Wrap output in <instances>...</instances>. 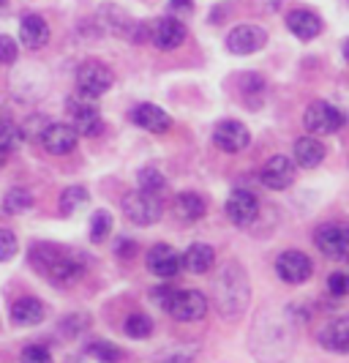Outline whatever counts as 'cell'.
Wrapping results in <instances>:
<instances>
[{
  "label": "cell",
  "mask_w": 349,
  "mask_h": 363,
  "mask_svg": "<svg viewBox=\"0 0 349 363\" xmlns=\"http://www.w3.org/2000/svg\"><path fill=\"white\" fill-rule=\"evenodd\" d=\"M219 309L224 317H240L246 303H248V287H246V276L240 268H227L219 279Z\"/></svg>",
  "instance_id": "obj_1"
},
{
  "label": "cell",
  "mask_w": 349,
  "mask_h": 363,
  "mask_svg": "<svg viewBox=\"0 0 349 363\" xmlns=\"http://www.w3.org/2000/svg\"><path fill=\"white\" fill-rule=\"evenodd\" d=\"M123 213L134 224L150 227V224H156L161 218V200H159V194H150V191L137 189V191H129L123 197Z\"/></svg>",
  "instance_id": "obj_2"
},
{
  "label": "cell",
  "mask_w": 349,
  "mask_h": 363,
  "mask_svg": "<svg viewBox=\"0 0 349 363\" xmlns=\"http://www.w3.org/2000/svg\"><path fill=\"white\" fill-rule=\"evenodd\" d=\"M344 123H347V115L333 104H328V101H311L306 115H303V126L311 134H333Z\"/></svg>",
  "instance_id": "obj_3"
},
{
  "label": "cell",
  "mask_w": 349,
  "mask_h": 363,
  "mask_svg": "<svg viewBox=\"0 0 349 363\" xmlns=\"http://www.w3.org/2000/svg\"><path fill=\"white\" fill-rule=\"evenodd\" d=\"M112 82H115L112 72L104 63H96V60L82 63L79 72H76V88H79V93H82L85 99H98V96H104V93L112 88Z\"/></svg>",
  "instance_id": "obj_4"
},
{
  "label": "cell",
  "mask_w": 349,
  "mask_h": 363,
  "mask_svg": "<svg viewBox=\"0 0 349 363\" xmlns=\"http://www.w3.org/2000/svg\"><path fill=\"white\" fill-rule=\"evenodd\" d=\"M169 314L178 323H197L207 314V298L197 290H175L172 303H169Z\"/></svg>",
  "instance_id": "obj_5"
},
{
  "label": "cell",
  "mask_w": 349,
  "mask_h": 363,
  "mask_svg": "<svg viewBox=\"0 0 349 363\" xmlns=\"http://www.w3.org/2000/svg\"><path fill=\"white\" fill-rule=\"evenodd\" d=\"M314 243L322 255L333 259H344L349 257V227L347 224H322L314 233Z\"/></svg>",
  "instance_id": "obj_6"
},
{
  "label": "cell",
  "mask_w": 349,
  "mask_h": 363,
  "mask_svg": "<svg viewBox=\"0 0 349 363\" xmlns=\"http://www.w3.org/2000/svg\"><path fill=\"white\" fill-rule=\"evenodd\" d=\"M69 118H71V126L76 134H85V137H96L104 131V121L98 115V109L91 104V99H76L69 101Z\"/></svg>",
  "instance_id": "obj_7"
},
{
  "label": "cell",
  "mask_w": 349,
  "mask_h": 363,
  "mask_svg": "<svg viewBox=\"0 0 349 363\" xmlns=\"http://www.w3.org/2000/svg\"><path fill=\"white\" fill-rule=\"evenodd\" d=\"M224 211H227V218H229L235 227H248V224L259 216L257 194H254V191H246V189H238V191L229 194Z\"/></svg>",
  "instance_id": "obj_8"
},
{
  "label": "cell",
  "mask_w": 349,
  "mask_h": 363,
  "mask_svg": "<svg viewBox=\"0 0 349 363\" xmlns=\"http://www.w3.org/2000/svg\"><path fill=\"white\" fill-rule=\"evenodd\" d=\"M276 273L287 284H303L306 279H311L314 265H311V259H309V255H303V252H297V249H290V252L278 255Z\"/></svg>",
  "instance_id": "obj_9"
},
{
  "label": "cell",
  "mask_w": 349,
  "mask_h": 363,
  "mask_svg": "<svg viewBox=\"0 0 349 363\" xmlns=\"http://www.w3.org/2000/svg\"><path fill=\"white\" fill-rule=\"evenodd\" d=\"M150 41H153L159 50L172 52V50H178L185 41V25L175 17L153 19V22H150Z\"/></svg>",
  "instance_id": "obj_10"
},
{
  "label": "cell",
  "mask_w": 349,
  "mask_h": 363,
  "mask_svg": "<svg viewBox=\"0 0 349 363\" xmlns=\"http://www.w3.org/2000/svg\"><path fill=\"white\" fill-rule=\"evenodd\" d=\"M268 44V33L259 25H238L229 36H227V50L232 55H251L259 52Z\"/></svg>",
  "instance_id": "obj_11"
},
{
  "label": "cell",
  "mask_w": 349,
  "mask_h": 363,
  "mask_svg": "<svg viewBox=\"0 0 349 363\" xmlns=\"http://www.w3.org/2000/svg\"><path fill=\"white\" fill-rule=\"evenodd\" d=\"M213 143L224 153H240V150L248 147L251 134H248V128L243 126L240 121H221L219 126L213 128Z\"/></svg>",
  "instance_id": "obj_12"
},
{
  "label": "cell",
  "mask_w": 349,
  "mask_h": 363,
  "mask_svg": "<svg viewBox=\"0 0 349 363\" xmlns=\"http://www.w3.org/2000/svg\"><path fill=\"white\" fill-rule=\"evenodd\" d=\"M145 262H147V271L153 273V276H159V279H172V276H178L181 268H183L181 255H178L172 246H166V243L153 246V249L147 252Z\"/></svg>",
  "instance_id": "obj_13"
},
{
  "label": "cell",
  "mask_w": 349,
  "mask_h": 363,
  "mask_svg": "<svg viewBox=\"0 0 349 363\" xmlns=\"http://www.w3.org/2000/svg\"><path fill=\"white\" fill-rule=\"evenodd\" d=\"M259 181L265 183L268 189L273 191H281V189H290L294 183V162L287 159V156H273L268 159L262 172H259Z\"/></svg>",
  "instance_id": "obj_14"
},
{
  "label": "cell",
  "mask_w": 349,
  "mask_h": 363,
  "mask_svg": "<svg viewBox=\"0 0 349 363\" xmlns=\"http://www.w3.org/2000/svg\"><path fill=\"white\" fill-rule=\"evenodd\" d=\"M76 131L69 123H50L41 134V145L47 153H55V156H63V153H71L76 147Z\"/></svg>",
  "instance_id": "obj_15"
},
{
  "label": "cell",
  "mask_w": 349,
  "mask_h": 363,
  "mask_svg": "<svg viewBox=\"0 0 349 363\" xmlns=\"http://www.w3.org/2000/svg\"><path fill=\"white\" fill-rule=\"evenodd\" d=\"M131 123H137V126L145 128V131H153V134H164L172 126V118L161 107L145 101V104H137V107L131 109Z\"/></svg>",
  "instance_id": "obj_16"
},
{
  "label": "cell",
  "mask_w": 349,
  "mask_h": 363,
  "mask_svg": "<svg viewBox=\"0 0 349 363\" xmlns=\"http://www.w3.org/2000/svg\"><path fill=\"white\" fill-rule=\"evenodd\" d=\"M19 41L28 50H41L50 41V25L44 22V17L38 14H25L19 22Z\"/></svg>",
  "instance_id": "obj_17"
},
{
  "label": "cell",
  "mask_w": 349,
  "mask_h": 363,
  "mask_svg": "<svg viewBox=\"0 0 349 363\" xmlns=\"http://www.w3.org/2000/svg\"><path fill=\"white\" fill-rule=\"evenodd\" d=\"M319 345L331 352L349 355V317H338L319 330Z\"/></svg>",
  "instance_id": "obj_18"
},
{
  "label": "cell",
  "mask_w": 349,
  "mask_h": 363,
  "mask_svg": "<svg viewBox=\"0 0 349 363\" xmlns=\"http://www.w3.org/2000/svg\"><path fill=\"white\" fill-rule=\"evenodd\" d=\"M287 28L300 41H311V38H316L322 33V19L316 17L314 11H309V9H294V11H290V17H287Z\"/></svg>",
  "instance_id": "obj_19"
},
{
  "label": "cell",
  "mask_w": 349,
  "mask_h": 363,
  "mask_svg": "<svg viewBox=\"0 0 349 363\" xmlns=\"http://www.w3.org/2000/svg\"><path fill=\"white\" fill-rule=\"evenodd\" d=\"M181 262L188 273H207L216 262V252L207 246V243H194L185 249V255H181Z\"/></svg>",
  "instance_id": "obj_20"
},
{
  "label": "cell",
  "mask_w": 349,
  "mask_h": 363,
  "mask_svg": "<svg viewBox=\"0 0 349 363\" xmlns=\"http://www.w3.org/2000/svg\"><path fill=\"white\" fill-rule=\"evenodd\" d=\"M294 162L300 164V167H306V169H314V167H319V164L325 162V145L316 140V137H300L297 143H294Z\"/></svg>",
  "instance_id": "obj_21"
},
{
  "label": "cell",
  "mask_w": 349,
  "mask_h": 363,
  "mask_svg": "<svg viewBox=\"0 0 349 363\" xmlns=\"http://www.w3.org/2000/svg\"><path fill=\"white\" fill-rule=\"evenodd\" d=\"M44 320V303L36 298H19L11 306V323L14 325H38Z\"/></svg>",
  "instance_id": "obj_22"
},
{
  "label": "cell",
  "mask_w": 349,
  "mask_h": 363,
  "mask_svg": "<svg viewBox=\"0 0 349 363\" xmlns=\"http://www.w3.org/2000/svg\"><path fill=\"white\" fill-rule=\"evenodd\" d=\"M175 216L183 221H197L205 216V200L197 191H183L175 197Z\"/></svg>",
  "instance_id": "obj_23"
},
{
  "label": "cell",
  "mask_w": 349,
  "mask_h": 363,
  "mask_svg": "<svg viewBox=\"0 0 349 363\" xmlns=\"http://www.w3.org/2000/svg\"><path fill=\"white\" fill-rule=\"evenodd\" d=\"M91 200L88 189L85 186H69L63 194H60V213L63 216H74L76 211H82Z\"/></svg>",
  "instance_id": "obj_24"
},
{
  "label": "cell",
  "mask_w": 349,
  "mask_h": 363,
  "mask_svg": "<svg viewBox=\"0 0 349 363\" xmlns=\"http://www.w3.org/2000/svg\"><path fill=\"white\" fill-rule=\"evenodd\" d=\"M30 205H33L30 191H28V189H22V186H17V189H8L6 200H3V211L14 216V213H25Z\"/></svg>",
  "instance_id": "obj_25"
},
{
  "label": "cell",
  "mask_w": 349,
  "mask_h": 363,
  "mask_svg": "<svg viewBox=\"0 0 349 363\" xmlns=\"http://www.w3.org/2000/svg\"><path fill=\"white\" fill-rule=\"evenodd\" d=\"M123 328H126V336H131V339H147L153 333V320L142 311H137V314L126 317Z\"/></svg>",
  "instance_id": "obj_26"
},
{
  "label": "cell",
  "mask_w": 349,
  "mask_h": 363,
  "mask_svg": "<svg viewBox=\"0 0 349 363\" xmlns=\"http://www.w3.org/2000/svg\"><path fill=\"white\" fill-rule=\"evenodd\" d=\"M137 186H139L142 191H150V194H161L166 181L156 167H145V169H139V175H137Z\"/></svg>",
  "instance_id": "obj_27"
},
{
  "label": "cell",
  "mask_w": 349,
  "mask_h": 363,
  "mask_svg": "<svg viewBox=\"0 0 349 363\" xmlns=\"http://www.w3.org/2000/svg\"><path fill=\"white\" fill-rule=\"evenodd\" d=\"M19 140H22V131H19L17 123L8 121V118H0V150L11 153L19 145Z\"/></svg>",
  "instance_id": "obj_28"
},
{
  "label": "cell",
  "mask_w": 349,
  "mask_h": 363,
  "mask_svg": "<svg viewBox=\"0 0 349 363\" xmlns=\"http://www.w3.org/2000/svg\"><path fill=\"white\" fill-rule=\"evenodd\" d=\"M88 355L91 358H96L98 363H118L120 361V350L112 345V342H93V345H88Z\"/></svg>",
  "instance_id": "obj_29"
},
{
  "label": "cell",
  "mask_w": 349,
  "mask_h": 363,
  "mask_svg": "<svg viewBox=\"0 0 349 363\" xmlns=\"http://www.w3.org/2000/svg\"><path fill=\"white\" fill-rule=\"evenodd\" d=\"M112 233V216L110 211H96L91 218V240L96 243H101L104 238Z\"/></svg>",
  "instance_id": "obj_30"
},
{
  "label": "cell",
  "mask_w": 349,
  "mask_h": 363,
  "mask_svg": "<svg viewBox=\"0 0 349 363\" xmlns=\"http://www.w3.org/2000/svg\"><path fill=\"white\" fill-rule=\"evenodd\" d=\"M47 126H50V121H47L44 115H33V118H28V121H25V126L19 128V131H22V137L41 140V134H44V128Z\"/></svg>",
  "instance_id": "obj_31"
},
{
  "label": "cell",
  "mask_w": 349,
  "mask_h": 363,
  "mask_svg": "<svg viewBox=\"0 0 349 363\" xmlns=\"http://www.w3.org/2000/svg\"><path fill=\"white\" fill-rule=\"evenodd\" d=\"M17 249H19L17 235L11 230H0V262L11 259V257L17 255Z\"/></svg>",
  "instance_id": "obj_32"
},
{
  "label": "cell",
  "mask_w": 349,
  "mask_h": 363,
  "mask_svg": "<svg viewBox=\"0 0 349 363\" xmlns=\"http://www.w3.org/2000/svg\"><path fill=\"white\" fill-rule=\"evenodd\" d=\"M22 363H52L50 350L41 345H30L22 350Z\"/></svg>",
  "instance_id": "obj_33"
},
{
  "label": "cell",
  "mask_w": 349,
  "mask_h": 363,
  "mask_svg": "<svg viewBox=\"0 0 349 363\" xmlns=\"http://www.w3.org/2000/svg\"><path fill=\"white\" fill-rule=\"evenodd\" d=\"M88 325H91L88 314H71V317H66V320L60 323V328H63L66 336H76V333H82Z\"/></svg>",
  "instance_id": "obj_34"
},
{
  "label": "cell",
  "mask_w": 349,
  "mask_h": 363,
  "mask_svg": "<svg viewBox=\"0 0 349 363\" xmlns=\"http://www.w3.org/2000/svg\"><path fill=\"white\" fill-rule=\"evenodd\" d=\"M17 55H19L17 41L11 36H0V63H3V66H11V63L17 60Z\"/></svg>",
  "instance_id": "obj_35"
},
{
  "label": "cell",
  "mask_w": 349,
  "mask_h": 363,
  "mask_svg": "<svg viewBox=\"0 0 349 363\" xmlns=\"http://www.w3.org/2000/svg\"><path fill=\"white\" fill-rule=\"evenodd\" d=\"M328 290H331L333 295H338V298L349 295V273H344V271L331 273V279H328Z\"/></svg>",
  "instance_id": "obj_36"
},
{
  "label": "cell",
  "mask_w": 349,
  "mask_h": 363,
  "mask_svg": "<svg viewBox=\"0 0 349 363\" xmlns=\"http://www.w3.org/2000/svg\"><path fill=\"white\" fill-rule=\"evenodd\" d=\"M172 295H175V290H172L169 284H161V287H156V290L150 292V298H153L164 311L169 309V303H172Z\"/></svg>",
  "instance_id": "obj_37"
},
{
  "label": "cell",
  "mask_w": 349,
  "mask_h": 363,
  "mask_svg": "<svg viewBox=\"0 0 349 363\" xmlns=\"http://www.w3.org/2000/svg\"><path fill=\"white\" fill-rule=\"evenodd\" d=\"M115 255L120 257V259H131V257H137V243H134L131 238H120V243L115 246Z\"/></svg>",
  "instance_id": "obj_38"
},
{
  "label": "cell",
  "mask_w": 349,
  "mask_h": 363,
  "mask_svg": "<svg viewBox=\"0 0 349 363\" xmlns=\"http://www.w3.org/2000/svg\"><path fill=\"white\" fill-rule=\"evenodd\" d=\"M169 9L178 11V14H191L194 11V3L191 0H169Z\"/></svg>",
  "instance_id": "obj_39"
},
{
  "label": "cell",
  "mask_w": 349,
  "mask_h": 363,
  "mask_svg": "<svg viewBox=\"0 0 349 363\" xmlns=\"http://www.w3.org/2000/svg\"><path fill=\"white\" fill-rule=\"evenodd\" d=\"M159 363H191V358H188V355H183V352H175V355H166V358H161Z\"/></svg>",
  "instance_id": "obj_40"
},
{
  "label": "cell",
  "mask_w": 349,
  "mask_h": 363,
  "mask_svg": "<svg viewBox=\"0 0 349 363\" xmlns=\"http://www.w3.org/2000/svg\"><path fill=\"white\" fill-rule=\"evenodd\" d=\"M6 159H8V153H6V150H0V167L6 164Z\"/></svg>",
  "instance_id": "obj_41"
},
{
  "label": "cell",
  "mask_w": 349,
  "mask_h": 363,
  "mask_svg": "<svg viewBox=\"0 0 349 363\" xmlns=\"http://www.w3.org/2000/svg\"><path fill=\"white\" fill-rule=\"evenodd\" d=\"M344 57H347V63H349V38L344 41Z\"/></svg>",
  "instance_id": "obj_42"
},
{
  "label": "cell",
  "mask_w": 349,
  "mask_h": 363,
  "mask_svg": "<svg viewBox=\"0 0 349 363\" xmlns=\"http://www.w3.org/2000/svg\"><path fill=\"white\" fill-rule=\"evenodd\" d=\"M3 3H6V0H0V6H3Z\"/></svg>",
  "instance_id": "obj_43"
}]
</instances>
